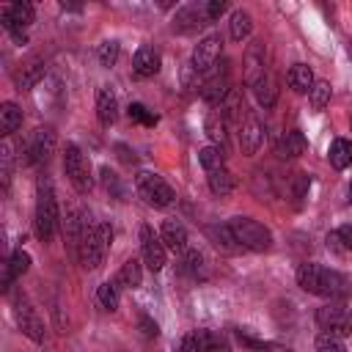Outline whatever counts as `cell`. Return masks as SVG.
I'll return each instance as SVG.
<instances>
[{
	"label": "cell",
	"instance_id": "1",
	"mask_svg": "<svg viewBox=\"0 0 352 352\" xmlns=\"http://www.w3.org/2000/svg\"><path fill=\"white\" fill-rule=\"evenodd\" d=\"M297 286L316 297H338L344 294V278L322 264L305 261L297 267Z\"/></svg>",
	"mask_w": 352,
	"mask_h": 352
},
{
	"label": "cell",
	"instance_id": "2",
	"mask_svg": "<svg viewBox=\"0 0 352 352\" xmlns=\"http://www.w3.org/2000/svg\"><path fill=\"white\" fill-rule=\"evenodd\" d=\"M33 226H36V236L41 242H50L60 226V212H58V201H55V190L50 184L47 176L38 179L36 184V217H33Z\"/></svg>",
	"mask_w": 352,
	"mask_h": 352
},
{
	"label": "cell",
	"instance_id": "3",
	"mask_svg": "<svg viewBox=\"0 0 352 352\" xmlns=\"http://www.w3.org/2000/svg\"><path fill=\"white\" fill-rule=\"evenodd\" d=\"M110 242H113L110 223H88L85 226V234H82V242H80V256H77L80 264L85 270H99L102 261H104V253H107Z\"/></svg>",
	"mask_w": 352,
	"mask_h": 352
},
{
	"label": "cell",
	"instance_id": "4",
	"mask_svg": "<svg viewBox=\"0 0 352 352\" xmlns=\"http://www.w3.org/2000/svg\"><path fill=\"white\" fill-rule=\"evenodd\" d=\"M228 228H231V234L236 236V242L242 245V250L264 253V250L272 248V234H270V228H267L264 223L248 217V214H236V217H231Z\"/></svg>",
	"mask_w": 352,
	"mask_h": 352
},
{
	"label": "cell",
	"instance_id": "5",
	"mask_svg": "<svg viewBox=\"0 0 352 352\" xmlns=\"http://www.w3.org/2000/svg\"><path fill=\"white\" fill-rule=\"evenodd\" d=\"M135 187H138V195H140L148 206H154V209H165V206H170L173 198H176L173 187H170L160 173H151V170H140V173L135 176Z\"/></svg>",
	"mask_w": 352,
	"mask_h": 352
},
{
	"label": "cell",
	"instance_id": "6",
	"mask_svg": "<svg viewBox=\"0 0 352 352\" xmlns=\"http://www.w3.org/2000/svg\"><path fill=\"white\" fill-rule=\"evenodd\" d=\"M63 170H66L69 182L74 184V190L80 195H88L94 190L91 165H88V160H85V154L80 151L77 143H66V148H63Z\"/></svg>",
	"mask_w": 352,
	"mask_h": 352
},
{
	"label": "cell",
	"instance_id": "7",
	"mask_svg": "<svg viewBox=\"0 0 352 352\" xmlns=\"http://www.w3.org/2000/svg\"><path fill=\"white\" fill-rule=\"evenodd\" d=\"M33 16H36V11H33V6L25 3V0L8 3V6H3V11H0L3 28H6L19 44H25V28L33 22Z\"/></svg>",
	"mask_w": 352,
	"mask_h": 352
},
{
	"label": "cell",
	"instance_id": "8",
	"mask_svg": "<svg viewBox=\"0 0 352 352\" xmlns=\"http://www.w3.org/2000/svg\"><path fill=\"white\" fill-rule=\"evenodd\" d=\"M209 72H212V74L201 82V96H204V102H209V104H220V102L226 99V94L231 91V69H228V60H223L220 66L214 63Z\"/></svg>",
	"mask_w": 352,
	"mask_h": 352
},
{
	"label": "cell",
	"instance_id": "9",
	"mask_svg": "<svg viewBox=\"0 0 352 352\" xmlns=\"http://www.w3.org/2000/svg\"><path fill=\"white\" fill-rule=\"evenodd\" d=\"M52 151H55V129L52 126H38L28 138L22 154H25V162L28 165H41V162H47L52 157Z\"/></svg>",
	"mask_w": 352,
	"mask_h": 352
},
{
	"label": "cell",
	"instance_id": "10",
	"mask_svg": "<svg viewBox=\"0 0 352 352\" xmlns=\"http://www.w3.org/2000/svg\"><path fill=\"white\" fill-rule=\"evenodd\" d=\"M14 316H16V324H19V330L30 338V341H36V344H44V338H47V330H44V322H41V316L36 314V308L25 300V297H16V302H14Z\"/></svg>",
	"mask_w": 352,
	"mask_h": 352
},
{
	"label": "cell",
	"instance_id": "11",
	"mask_svg": "<svg viewBox=\"0 0 352 352\" xmlns=\"http://www.w3.org/2000/svg\"><path fill=\"white\" fill-rule=\"evenodd\" d=\"M220 50H223V38H220V33H209V36H204V38L192 47V58H190L192 72H209V69L217 63Z\"/></svg>",
	"mask_w": 352,
	"mask_h": 352
},
{
	"label": "cell",
	"instance_id": "12",
	"mask_svg": "<svg viewBox=\"0 0 352 352\" xmlns=\"http://www.w3.org/2000/svg\"><path fill=\"white\" fill-rule=\"evenodd\" d=\"M140 250H143V264L151 270V272H160L165 267V242L160 239V234H154L151 226H143L140 228Z\"/></svg>",
	"mask_w": 352,
	"mask_h": 352
},
{
	"label": "cell",
	"instance_id": "13",
	"mask_svg": "<svg viewBox=\"0 0 352 352\" xmlns=\"http://www.w3.org/2000/svg\"><path fill=\"white\" fill-rule=\"evenodd\" d=\"M316 324H319L324 333H333V336L344 338V336L352 333V314H346L344 308L327 305V308H319V311H316Z\"/></svg>",
	"mask_w": 352,
	"mask_h": 352
},
{
	"label": "cell",
	"instance_id": "14",
	"mask_svg": "<svg viewBox=\"0 0 352 352\" xmlns=\"http://www.w3.org/2000/svg\"><path fill=\"white\" fill-rule=\"evenodd\" d=\"M264 135H267L264 121H261L256 113H248V118H245L242 126H239V146H242V154L253 157V154L261 148Z\"/></svg>",
	"mask_w": 352,
	"mask_h": 352
},
{
	"label": "cell",
	"instance_id": "15",
	"mask_svg": "<svg viewBox=\"0 0 352 352\" xmlns=\"http://www.w3.org/2000/svg\"><path fill=\"white\" fill-rule=\"evenodd\" d=\"M85 226H88V217H85V214H82L77 206H72V209L66 212V217L60 220V228H63V239H66V245H69L72 256H80V242H82Z\"/></svg>",
	"mask_w": 352,
	"mask_h": 352
},
{
	"label": "cell",
	"instance_id": "16",
	"mask_svg": "<svg viewBox=\"0 0 352 352\" xmlns=\"http://www.w3.org/2000/svg\"><path fill=\"white\" fill-rule=\"evenodd\" d=\"M44 74H47V63H44L41 58H30V60H25V63L16 69L14 82H16L19 91H30L33 85H38V82L44 80Z\"/></svg>",
	"mask_w": 352,
	"mask_h": 352
},
{
	"label": "cell",
	"instance_id": "17",
	"mask_svg": "<svg viewBox=\"0 0 352 352\" xmlns=\"http://www.w3.org/2000/svg\"><path fill=\"white\" fill-rule=\"evenodd\" d=\"M160 66H162V58H160V52H157L151 44L138 47V52H135V58H132V72H135L138 77H154V74L160 72Z\"/></svg>",
	"mask_w": 352,
	"mask_h": 352
},
{
	"label": "cell",
	"instance_id": "18",
	"mask_svg": "<svg viewBox=\"0 0 352 352\" xmlns=\"http://www.w3.org/2000/svg\"><path fill=\"white\" fill-rule=\"evenodd\" d=\"M264 66H267V63H264V44H261V41H253V44L248 47V52H245V82H248L250 88L267 74Z\"/></svg>",
	"mask_w": 352,
	"mask_h": 352
},
{
	"label": "cell",
	"instance_id": "19",
	"mask_svg": "<svg viewBox=\"0 0 352 352\" xmlns=\"http://www.w3.org/2000/svg\"><path fill=\"white\" fill-rule=\"evenodd\" d=\"M96 118L102 126H113L118 118V99L107 85H102L96 91Z\"/></svg>",
	"mask_w": 352,
	"mask_h": 352
},
{
	"label": "cell",
	"instance_id": "20",
	"mask_svg": "<svg viewBox=\"0 0 352 352\" xmlns=\"http://www.w3.org/2000/svg\"><path fill=\"white\" fill-rule=\"evenodd\" d=\"M204 234H206V239H209L220 253H239V250H242V245L236 242V236L231 234V228H228V226L212 223V226H206V228H204Z\"/></svg>",
	"mask_w": 352,
	"mask_h": 352
},
{
	"label": "cell",
	"instance_id": "21",
	"mask_svg": "<svg viewBox=\"0 0 352 352\" xmlns=\"http://www.w3.org/2000/svg\"><path fill=\"white\" fill-rule=\"evenodd\" d=\"M28 270H30V256H28V250H22V248L14 250L11 258L3 264V292H8L11 283H14L16 278H22Z\"/></svg>",
	"mask_w": 352,
	"mask_h": 352
},
{
	"label": "cell",
	"instance_id": "22",
	"mask_svg": "<svg viewBox=\"0 0 352 352\" xmlns=\"http://www.w3.org/2000/svg\"><path fill=\"white\" fill-rule=\"evenodd\" d=\"M305 135L300 132V129H289V132H283L280 138H278V143H275V151H278V157L280 160H294V157H300L302 151H305Z\"/></svg>",
	"mask_w": 352,
	"mask_h": 352
},
{
	"label": "cell",
	"instance_id": "23",
	"mask_svg": "<svg viewBox=\"0 0 352 352\" xmlns=\"http://www.w3.org/2000/svg\"><path fill=\"white\" fill-rule=\"evenodd\" d=\"M160 239H162L165 248L173 250V253L187 250V228H184L179 220H165L162 228H160Z\"/></svg>",
	"mask_w": 352,
	"mask_h": 352
},
{
	"label": "cell",
	"instance_id": "24",
	"mask_svg": "<svg viewBox=\"0 0 352 352\" xmlns=\"http://www.w3.org/2000/svg\"><path fill=\"white\" fill-rule=\"evenodd\" d=\"M201 25H206L204 6H184L173 16V30H179V33H190V30H195Z\"/></svg>",
	"mask_w": 352,
	"mask_h": 352
},
{
	"label": "cell",
	"instance_id": "25",
	"mask_svg": "<svg viewBox=\"0 0 352 352\" xmlns=\"http://www.w3.org/2000/svg\"><path fill=\"white\" fill-rule=\"evenodd\" d=\"M204 129H206L209 140H212L217 148H226V143H228V121H226V116H223L220 110H212V113L206 116Z\"/></svg>",
	"mask_w": 352,
	"mask_h": 352
},
{
	"label": "cell",
	"instance_id": "26",
	"mask_svg": "<svg viewBox=\"0 0 352 352\" xmlns=\"http://www.w3.org/2000/svg\"><path fill=\"white\" fill-rule=\"evenodd\" d=\"M286 82H289V88L294 91V94H308L311 88H314V72H311V66H305V63H294L289 72H286Z\"/></svg>",
	"mask_w": 352,
	"mask_h": 352
},
{
	"label": "cell",
	"instance_id": "27",
	"mask_svg": "<svg viewBox=\"0 0 352 352\" xmlns=\"http://www.w3.org/2000/svg\"><path fill=\"white\" fill-rule=\"evenodd\" d=\"M206 182H209V190H212L214 195H220V198L231 195L234 187H236V179H234V173H231L228 168H220V170L206 173Z\"/></svg>",
	"mask_w": 352,
	"mask_h": 352
},
{
	"label": "cell",
	"instance_id": "28",
	"mask_svg": "<svg viewBox=\"0 0 352 352\" xmlns=\"http://www.w3.org/2000/svg\"><path fill=\"white\" fill-rule=\"evenodd\" d=\"M182 270H184V275H190L192 280H206V275H209V270H206V258H204V253L195 250V248H190V250L184 253V258H182Z\"/></svg>",
	"mask_w": 352,
	"mask_h": 352
},
{
	"label": "cell",
	"instance_id": "29",
	"mask_svg": "<svg viewBox=\"0 0 352 352\" xmlns=\"http://www.w3.org/2000/svg\"><path fill=\"white\" fill-rule=\"evenodd\" d=\"M118 286H126V289H138L143 283V264L138 258H126L116 275Z\"/></svg>",
	"mask_w": 352,
	"mask_h": 352
},
{
	"label": "cell",
	"instance_id": "30",
	"mask_svg": "<svg viewBox=\"0 0 352 352\" xmlns=\"http://www.w3.org/2000/svg\"><path fill=\"white\" fill-rule=\"evenodd\" d=\"M327 157H330V165H333V168H338V170L349 168V165H352V143L344 140V138H336V140L330 143Z\"/></svg>",
	"mask_w": 352,
	"mask_h": 352
},
{
	"label": "cell",
	"instance_id": "31",
	"mask_svg": "<svg viewBox=\"0 0 352 352\" xmlns=\"http://www.w3.org/2000/svg\"><path fill=\"white\" fill-rule=\"evenodd\" d=\"M19 126H22V110L14 102H3V107H0V132L8 138Z\"/></svg>",
	"mask_w": 352,
	"mask_h": 352
},
{
	"label": "cell",
	"instance_id": "32",
	"mask_svg": "<svg viewBox=\"0 0 352 352\" xmlns=\"http://www.w3.org/2000/svg\"><path fill=\"white\" fill-rule=\"evenodd\" d=\"M250 30H253V19H250V14L242 11V8H236V11L231 14V22H228V33H231V38H234V41H245V38L250 36Z\"/></svg>",
	"mask_w": 352,
	"mask_h": 352
},
{
	"label": "cell",
	"instance_id": "33",
	"mask_svg": "<svg viewBox=\"0 0 352 352\" xmlns=\"http://www.w3.org/2000/svg\"><path fill=\"white\" fill-rule=\"evenodd\" d=\"M242 110H245V102H242V91L239 88H231L226 94V99L220 102V113L226 116V121H239L242 118Z\"/></svg>",
	"mask_w": 352,
	"mask_h": 352
},
{
	"label": "cell",
	"instance_id": "34",
	"mask_svg": "<svg viewBox=\"0 0 352 352\" xmlns=\"http://www.w3.org/2000/svg\"><path fill=\"white\" fill-rule=\"evenodd\" d=\"M198 162H201V168H204L206 173H212V170L226 168V154H223V148H217V146H204V148L198 151Z\"/></svg>",
	"mask_w": 352,
	"mask_h": 352
},
{
	"label": "cell",
	"instance_id": "35",
	"mask_svg": "<svg viewBox=\"0 0 352 352\" xmlns=\"http://www.w3.org/2000/svg\"><path fill=\"white\" fill-rule=\"evenodd\" d=\"M118 280H104L99 289H96V300H99V305L104 308V311H116L118 308V300H121V294H118Z\"/></svg>",
	"mask_w": 352,
	"mask_h": 352
},
{
	"label": "cell",
	"instance_id": "36",
	"mask_svg": "<svg viewBox=\"0 0 352 352\" xmlns=\"http://www.w3.org/2000/svg\"><path fill=\"white\" fill-rule=\"evenodd\" d=\"M253 94H256V99H258L261 107H272L275 99H278V88H275V82H272L270 74H264V77L253 85Z\"/></svg>",
	"mask_w": 352,
	"mask_h": 352
},
{
	"label": "cell",
	"instance_id": "37",
	"mask_svg": "<svg viewBox=\"0 0 352 352\" xmlns=\"http://www.w3.org/2000/svg\"><path fill=\"white\" fill-rule=\"evenodd\" d=\"M308 187H311V179H308V173H302V170H297V173L289 179V195H292L294 206H300V204L308 198Z\"/></svg>",
	"mask_w": 352,
	"mask_h": 352
},
{
	"label": "cell",
	"instance_id": "38",
	"mask_svg": "<svg viewBox=\"0 0 352 352\" xmlns=\"http://www.w3.org/2000/svg\"><path fill=\"white\" fill-rule=\"evenodd\" d=\"M330 82L327 80H316L314 82V88L308 91V99H311V107L314 110H324L327 107V102H330Z\"/></svg>",
	"mask_w": 352,
	"mask_h": 352
},
{
	"label": "cell",
	"instance_id": "39",
	"mask_svg": "<svg viewBox=\"0 0 352 352\" xmlns=\"http://www.w3.org/2000/svg\"><path fill=\"white\" fill-rule=\"evenodd\" d=\"M99 179H102V187H104L107 192H113V198H124V187H121V179H118L116 170H110L107 165H102Z\"/></svg>",
	"mask_w": 352,
	"mask_h": 352
},
{
	"label": "cell",
	"instance_id": "40",
	"mask_svg": "<svg viewBox=\"0 0 352 352\" xmlns=\"http://www.w3.org/2000/svg\"><path fill=\"white\" fill-rule=\"evenodd\" d=\"M316 352H346V346H344V341H341L338 336L322 330V333L316 336Z\"/></svg>",
	"mask_w": 352,
	"mask_h": 352
},
{
	"label": "cell",
	"instance_id": "41",
	"mask_svg": "<svg viewBox=\"0 0 352 352\" xmlns=\"http://www.w3.org/2000/svg\"><path fill=\"white\" fill-rule=\"evenodd\" d=\"M118 52H121L118 41H102L96 55H99V63H102L104 69H110V66H116V60H118Z\"/></svg>",
	"mask_w": 352,
	"mask_h": 352
},
{
	"label": "cell",
	"instance_id": "42",
	"mask_svg": "<svg viewBox=\"0 0 352 352\" xmlns=\"http://www.w3.org/2000/svg\"><path fill=\"white\" fill-rule=\"evenodd\" d=\"M126 113H129V118L138 121V124H146V126H154V124H157V116H154L146 104H140V102H132Z\"/></svg>",
	"mask_w": 352,
	"mask_h": 352
},
{
	"label": "cell",
	"instance_id": "43",
	"mask_svg": "<svg viewBox=\"0 0 352 352\" xmlns=\"http://www.w3.org/2000/svg\"><path fill=\"white\" fill-rule=\"evenodd\" d=\"M226 11H228V3H226V0H209V3H204V16H206V22L220 19Z\"/></svg>",
	"mask_w": 352,
	"mask_h": 352
},
{
	"label": "cell",
	"instance_id": "44",
	"mask_svg": "<svg viewBox=\"0 0 352 352\" xmlns=\"http://www.w3.org/2000/svg\"><path fill=\"white\" fill-rule=\"evenodd\" d=\"M236 338L245 344V346H250V349H258V352H264V349H270V344L264 341V338H256L250 330H245V327H239L236 330Z\"/></svg>",
	"mask_w": 352,
	"mask_h": 352
},
{
	"label": "cell",
	"instance_id": "45",
	"mask_svg": "<svg viewBox=\"0 0 352 352\" xmlns=\"http://www.w3.org/2000/svg\"><path fill=\"white\" fill-rule=\"evenodd\" d=\"M11 146L6 143L3 148H0V162H3V187L8 190V184H11Z\"/></svg>",
	"mask_w": 352,
	"mask_h": 352
},
{
	"label": "cell",
	"instance_id": "46",
	"mask_svg": "<svg viewBox=\"0 0 352 352\" xmlns=\"http://www.w3.org/2000/svg\"><path fill=\"white\" fill-rule=\"evenodd\" d=\"M138 324H140V333H143L146 338H157V336H160V324H157L151 316L140 314V316H138Z\"/></svg>",
	"mask_w": 352,
	"mask_h": 352
},
{
	"label": "cell",
	"instance_id": "47",
	"mask_svg": "<svg viewBox=\"0 0 352 352\" xmlns=\"http://www.w3.org/2000/svg\"><path fill=\"white\" fill-rule=\"evenodd\" d=\"M209 352H231V346H228L226 336H220V333L209 330Z\"/></svg>",
	"mask_w": 352,
	"mask_h": 352
},
{
	"label": "cell",
	"instance_id": "48",
	"mask_svg": "<svg viewBox=\"0 0 352 352\" xmlns=\"http://www.w3.org/2000/svg\"><path fill=\"white\" fill-rule=\"evenodd\" d=\"M336 236H338V242H341V248H344V250H352V223L341 226V228L336 231Z\"/></svg>",
	"mask_w": 352,
	"mask_h": 352
},
{
	"label": "cell",
	"instance_id": "49",
	"mask_svg": "<svg viewBox=\"0 0 352 352\" xmlns=\"http://www.w3.org/2000/svg\"><path fill=\"white\" fill-rule=\"evenodd\" d=\"M116 151H118V157H121V162H126V165H135L138 162V154L126 146V143H116Z\"/></svg>",
	"mask_w": 352,
	"mask_h": 352
},
{
	"label": "cell",
	"instance_id": "50",
	"mask_svg": "<svg viewBox=\"0 0 352 352\" xmlns=\"http://www.w3.org/2000/svg\"><path fill=\"white\" fill-rule=\"evenodd\" d=\"M272 352H292V349H286V346H278V349H272Z\"/></svg>",
	"mask_w": 352,
	"mask_h": 352
},
{
	"label": "cell",
	"instance_id": "51",
	"mask_svg": "<svg viewBox=\"0 0 352 352\" xmlns=\"http://www.w3.org/2000/svg\"><path fill=\"white\" fill-rule=\"evenodd\" d=\"M346 195H349V201H352V182H349V190H346Z\"/></svg>",
	"mask_w": 352,
	"mask_h": 352
},
{
	"label": "cell",
	"instance_id": "52",
	"mask_svg": "<svg viewBox=\"0 0 352 352\" xmlns=\"http://www.w3.org/2000/svg\"><path fill=\"white\" fill-rule=\"evenodd\" d=\"M176 352H182V349H176Z\"/></svg>",
	"mask_w": 352,
	"mask_h": 352
},
{
	"label": "cell",
	"instance_id": "53",
	"mask_svg": "<svg viewBox=\"0 0 352 352\" xmlns=\"http://www.w3.org/2000/svg\"><path fill=\"white\" fill-rule=\"evenodd\" d=\"M349 121H352V118H349Z\"/></svg>",
	"mask_w": 352,
	"mask_h": 352
}]
</instances>
